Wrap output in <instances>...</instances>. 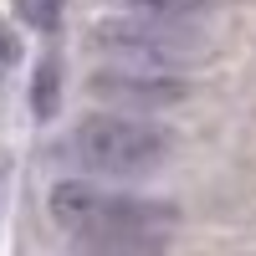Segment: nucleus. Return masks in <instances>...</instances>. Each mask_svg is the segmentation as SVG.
Here are the masks:
<instances>
[{
    "mask_svg": "<svg viewBox=\"0 0 256 256\" xmlns=\"http://www.w3.org/2000/svg\"><path fill=\"white\" fill-rule=\"evenodd\" d=\"M52 220L88 256H164L180 236V210L92 180H62L46 195Z\"/></svg>",
    "mask_w": 256,
    "mask_h": 256,
    "instance_id": "1",
    "label": "nucleus"
},
{
    "mask_svg": "<svg viewBox=\"0 0 256 256\" xmlns=\"http://www.w3.org/2000/svg\"><path fill=\"white\" fill-rule=\"evenodd\" d=\"M169 128L154 118H128V113H92L72 134V159L102 180H144L169 164Z\"/></svg>",
    "mask_w": 256,
    "mask_h": 256,
    "instance_id": "2",
    "label": "nucleus"
},
{
    "mask_svg": "<svg viewBox=\"0 0 256 256\" xmlns=\"http://www.w3.org/2000/svg\"><path fill=\"white\" fill-rule=\"evenodd\" d=\"M88 41L113 67L138 72H169L205 62V36L190 31V20H159V16H108L88 31Z\"/></svg>",
    "mask_w": 256,
    "mask_h": 256,
    "instance_id": "3",
    "label": "nucleus"
},
{
    "mask_svg": "<svg viewBox=\"0 0 256 256\" xmlns=\"http://www.w3.org/2000/svg\"><path fill=\"white\" fill-rule=\"evenodd\" d=\"M88 92L98 102H108L113 113L128 118H148L159 108H174V102L190 98V88L169 72H138V67H98L88 77Z\"/></svg>",
    "mask_w": 256,
    "mask_h": 256,
    "instance_id": "4",
    "label": "nucleus"
},
{
    "mask_svg": "<svg viewBox=\"0 0 256 256\" xmlns=\"http://www.w3.org/2000/svg\"><path fill=\"white\" fill-rule=\"evenodd\" d=\"M128 16H159V20H195L216 0H118Z\"/></svg>",
    "mask_w": 256,
    "mask_h": 256,
    "instance_id": "5",
    "label": "nucleus"
},
{
    "mask_svg": "<svg viewBox=\"0 0 256 256\" xmlns=\"http://www.w3.org/2000/svg\"><path fill=\"white\" fill-rule=\"evenodd\" d=\"M62 10H67V0H16V16L26 20L31 31H56Z\"/></svg>",
    "mask_w": 256,
    "mask_h": 256,
    "instance_id": "6",
    "label": "nucleus"
},
{
    "mask_svg": "<svg viewBox=\"0 0 256 256\" xmlns=\"http://www.w3.org/2000/svg\"><path fill=\"white\" fill-rule=\"evenodd\" d=\"M56 77H62V67L56 62H41V72H36V118H52L56 113Z\"/></svg>",
    "mask_w": 256,
    "mask_h": 256,
    "instance_id": "7",
    "label": "nucleus"
},
{
    "mask_svg": "<svg viewBox=\"0 0 256 256\" xmlns=\"http://www.w3.org/2000/svg\"><path fill=\"white\" fill-rule=\"evenodd\" d=\"M16 62H20V41H16V31L6 26V20H0V77H10Z\"/></svg>",
    "mask_w": 256,
    "mask_h": 256,
    "instance_id": "8",
    "label": "nucleus"
}]
</instances>
